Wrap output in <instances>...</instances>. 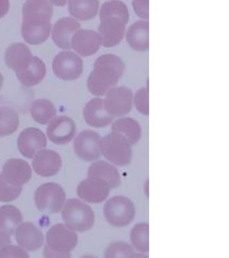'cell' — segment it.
I'll use <instances>...</instances> for the list:
<instances>
[{
	"instance_id": "1",
	"label": "cell",
	"mask_w": 229,
	"mask_h": 258,
	"mask_svg": "<svg viewBox=\"0 0 229 258\" xmlns=\"http://www.w3.org/2000/svg\"><path fill=\"white\" fill-rule=\"evenodd\" d=\"M53 8L49 0H27L23 8L22 35L30 44L43 43L49 37Z\"/></svg>"
},
{
	"instance_id": "2",
	"label": "cell",
	"mask_w": 229,
	"mask_h": 258,
	"mask_svg": "<svg viewBox=\"0 0 229 258\" xmlns=\"http://www.w3.org/2000/svg\"><path fill=\"white\" fill-rule=\"evenodd\" d=\"M98 34L102 46L106 48L118 45L125 36L126 25L129 21V10L120 0H109L100 8Z\"/></svg>"
},
{
	"instance_id": "3",
	"label": "cell",
	"mask_w": 229,
	"mask_h": 258,
	"mask_svg": "<svg viewBox=\"0 0 229 258\" xmlns=\"http://www.w3.org/2000/svg\"><path fill=\"white\" fill-rule=\"evenodd\" d=\"M125 64L116 54H104L96 59L88 79V90L96 97L105 96L123 76Z\"/></svg>"
},
{
	"instance_id": "4",
	"label": "cell",
	"mask_w": 229,
	"mask_h": 258,
	"mask_svg": "<svg viewBox=\"0 0 229 258\" xmlns=\"http://www.w3.org/2000/svg\"><path fill=\"white\" fill-rule=\"evenodd\" d=\"M75 232L62 223L52 226L47 233L45 257H70L69 252L78 245Z\"/></svg>"
},
{
	"instance_id": "5",
	"label": "cell",
	"mask_w": 229,
	"mask_h": 258,
	"mask_svg": "<svg viewBox=\"0 0 229 258\" xmlns=\"http://www.w3.org/2000/svg\"><path fill=\"white\" fill-rule=\"evenodd\" d=\"M101 154L112 164L124 167L131 162L132 145L120 133L112 131L100 139Z\"/></svg>"
},
{
	"instance_id": "6",
	"label": "cell",
	"mask_w": 229,
	"mask_h": 258,
	"mask_svg": "<svg viewBox=\"0 0 229 258\" xmlns=\"http://www.w3.org/2000/svg\"><path fill=\"white\" fill-rule=\"evenodd\" d=\"M62 217L67 227L80 233L89 231L95 223V214L92 208L76 199L66 202Z\"/></svg>"
},
{
	"instance_id": "7",
	"label": "cell",
	"mask_w": 229,
	"mask_h": 258,
	"mask_svg": "<svg viewBox=\"0 0 229 258\" xmlns=\"http://www.w3.org/2000/svg\"><path fill=\"white\" fill-rule=\"evenodd\" d=\"M135 214L134 203L124 196L110 198L104 206V215L106 221L115 227H124L130 225Z\"/></svg>"
},
{
	"instance_id": "8",
	"label": "cell",
	"mask_w": 229,
	"mask_h": 258,
	"mask_svg": "<svg viewBox=\"0 0 229 258\" xmlns=\"http://www.w3.org/2000/svg\"><path fill=\"white\" fill-rule=\"evenodd\" d=\"M65 191L56 183H46L40 185L35 194V205L40 211L58 213L65 203Z\"/></svg>"
},
{
	"instance_id": "9",
	"label": "cell",
	"mask_w": 229,
	"mask_h": 258,
	"mask_svg": "<svg viewBox=\"0 0 229 258\" xmlns=\"http://www.w3.org/2000/svg\"><path fill=\"white\" fill-rule=\"evenodd\" d=\"M104 96V106L108 114L114 118L126 116L131 111L133 94L127 87H114Z\"/></svg>"
},
{
	"instance_id": "10",
	"label": "cell",
	"mask_w": 229,
	"mask_h": 258,
	"mask_svg": "<svg viewBox=\"0 0 229 258\" xmlns=\"http://www.w3.org/2000/svg\"><path fill=\"white\" fill-rule=\"evenodd\" d=\"M53 70L55 76L61 80H77L83 73V60L73 52H61L54 58Z\"/></svg>"
},
{
	"instance_id": "11",
	"label": "cell",
	"mask_w": 229,
	"mask_h": 258,
	"mask_svg": "<svg viewBox=\"0 0 229 258\" xmlns=\"http://www.w3.org/2000/svg\"><path fill=\"white\" fill-rule=\"evenodd\" d=\"M100 139L101 137L95 131H82L74 141V151L76 155L82 160L88 162L97 160L102 155Z\"/></svg>"
},
{
	"instance_id": "12",
	"label": "cell",
	"mask_w": 229,
	"mask_h": 258,
	"mask_svg": "<svg viewBox=\"0 0 229 258\" xmlns=\"http://www.w3.org/2000/svg\"><path fill=\"white\" fill-rule=\"evenodd\" d=\"M47 141L43 131L35 127H30L21 133L17 145L20 153L28 159L33 158L41 149L47 147Z\"/></svg>"
},
{
	"instance_id": "13",
	"label": "cell",
	"mask_w": 229,
	"mask_h": 258,
	"mask_svg": "<svg viewBox=\"0 0 229 258\" xmlns=\"http://www.w3.org/2000/svg\"><path fill=\"white\" fill-rule=\"evenodd\" d=\"M110 190V187L103 181L88 177L78 185L77 194L86 203L98 204L106 201Z\"/></svg>"
},
{
	"instance_id": "14",
	"label": "cell",
	"mask_w": 229,
	"mask_h": 258,
	"mask_svg": "<svg viewBox=\"0 0 229 258\" xmlns=\"http://www.w3.org/2000/svg\"><path fill=\"white\" fill-rule=\"evenodd\" d=\"M76 125L69 117L61 116L53 119L47 129L48 138L56 145H65L75 137Z\"/></svg>"
},
{
	"instance_id": "15",
	"label": "cell",
	"mask_w": 229,
	"mask_h": 258,
	"mask_svg": "<svg viewBox=\"0 0 229 258\" xmlns=\"http://www.w3.org/2000/svg\"><path fill=\"white\" fill-rule=\"evenodd\" d=\"M2 176L15 186L23 187L32 177L29 163L21 159H10L4 165Z\"/></svg>"
},
{
	"instance_id": "16",
	"label": "cell",
	"mask_w": 229,
	"mask_h": 258,
	"mask_svg": "<svg viewBox=\"0 0 229 258\" xmlns=\"http://www.w3.org/2000/svg\"><path fill=\"white\" fill-rule=\"evenodd\" d=\"M102 46L98 32L89 29H80L71 40V48L80 56L87 57L94 55Z\"/></svg>"
},
{
	"instance_id": "17",
	"label": "cell",
	"mask_w": 229,
	"mask_h": 258,
	"mask_svg": "<svg viewBox=\"0 0 229 258\" xmlns=\"http://www.w3.org/2000/svg\"><path fill=\"white\" fill-rule=\"evenodd\" d=\"M32 164L37 175L51 177L57 174L61 169V157L55 151L43 149L35 155Z\"/></svg>"
},
{
	"instance_id": "18",
	"label": "cell",
	"mask_w": 229,
	"mask_h": 258,
	"mask_svg": "<svg viewBox=\"0 0 229 258\" xmlns=\"http://www.w3.org/2000/svg\"><path fill=\"white\" fill-rule=\"evenodd\" d=\"M84 117L86 123L94 128H104L112 124L113 117L110 116L104 106L103 98L92 99L84 109Z\"/></svg>"
},
{
	"instance_id": "19",
	"label": "cell",
	"mask_w": 229,
	"mask_h": 258,
	"mask_svg": "<svg viewBox=\"0 0 229 258\" xmlns=\"http://www.w3.org/2000/svg\"><path fill=\"white\" fill-rule=\"evenodd\" d=\"M80 28V22L73 18H61L56 22L52 32L54 42L62 49H71L72 38Z\"/></svg>"
},
{
	"instance_id": "20",
	"label": "cell",
	"mask_w": 229,
	"mask_h": 258,
	"mask_svg": "<svg viewBox=\"0 0 229 258\" xmlns=\"http://www.w3.org/2000/svg\"><path fill=\"white\" fill-rule=\"evenodd\" d=\"M149 24L147 20H140L132 24L126 30V42L132 50L147 51L149 48Z\"/></svg>"
},
{
	"instance_id": "21",
	"label": "cell",
	"mask_w": 229,
	"mask_h": 258,
	"mask_svg": "<svg viewBox=\"0 0 229 258\" xmlns=\"http://www.w3.org/2000/svg\"><path fill=\"white\" fill-rule=\"evenodd\" d=\"M16 240L22 247L34 251L40 249L44 243L42 231L31 222H25L15 231Z\"/></svg>"
},
{
	"instance_id": "22",
	"label": "cell",
	"mask_w": 229,
	"mask_h": 258,
	"mask_svg": "<svg viewBox=\"0 0 229 258\" xmlns=\"http://www.w3.org/2000/svg\"><path fill=\"white\" fill-rule=\"evenodd\" d=\"M88 177L103 181L110 189L117 187L121 183L119 171L111 163L104 160L94 161L88 170Z\"/></svg>"
},
{
	"instance_id": "23",
	"label": "cell",
	"mask_w": 229,
	"mask_h": 258,
	"mask_svg": "<svg viewBox=\"0 0 229 258\" xmlns=\"http://www.w3.org/2000/svg\"><path fill=\"white\" fill-rule=\"evenodd\" d=\"M21 84L31 88L40 84L45 78L46 66L43 60L37 56H33L25 67L16 72Z\"/></svg>"
},
{
	"instance_id": "24",
	"label": "cell",
	"mask_w": 229,
	"mask_h": 258,
	"mask_svg": "<svg viewBox=\"0 0 229 258\" xmlns=\"http://www.w3.org/2000/svg\"><path fill=\"white\" fill-rule=\"evenodd\" d=\"M112 131L120 133L125 137L132 146L139 141L142 135V129L139 123L130 117H119L117 120L112 122Z\"/></svg>"
},
{
	"instance_id": "25",
	"label": "cell",
	"mask_w": 229,
	"mask_h": 258,
	"mask_svg": "<svg viewBox=\"0 0 229 258\" xmlns=\"http://www.w3.org/2000/svg\"><path fill=\"white\" fill-rule=\"evenodd\" d=\"M99 0H69V14L79 20H89L95 18L99 11Z\"/></svg>"
},
{
	"instance_id": "26",
	"label": "cell",
	"mask_w": 229,
	"mask_h": 258,
	"mask_svg": "<svg viewBox=\"0 0 229 258\" xmlns=\"http://www.w3.org/2000/svg\"><path fill=\"white\" fill-rule=\"evenodd\" d=\"M33 54L26 44L15 43L7 48L5 54V62L9 68L16 72L29 61Z\"/></svg>"
},
{
	"instance_id": "27",
	"label": "cell",
	"mask_w": 229,
	"mask_h": 258,
	"mask_svg": "<svg viewBox=\"0 0 229 258\" xmlns=\"http://www.w3.org/2000/svg\"><path fill=\"white\" fill-rule=\"evenodd\" d=\"M23 221V215L17 207L13 205L0 207V231L13 235Z\"/></svg>"
},
{
	"instance_id": "28",
	"label": "cell",
	"mask_w": 229,
	"mask_h": 258,
	"mask_svg": "<svg viewBox=\"0 0 229 258\" xmlns=\"http://www.w3.org/2000/svg\"><path fill=\"white\" fill-rule=\"evenodd\" d=\"M31 113L36 122L45 125L55 118L57 110L51 101L39 99L32 103Z\"/></svg>"
},
{
	"instance_id": "29",
	"label": "cell",
	"mask_w": 229,
	"mask_h": 258,
	"mask_svg": "<svg viewBox=\"0 0 229 258\" xmlns=\"http://www.w3.org/2000/svg\"><path fill=\"white\" fill-rule=\"evenodd\" d=\"M19 126V116L17 111L11 107H0V137L13 135Z\"/></svg>"
},
{
	"instance_id": "30",
	"label": "cell",
	"mask_w": 229,
	"mask_h": 258,
	"mask_svg": "<svg viewBox=\"0 0 229 258\" xmlns=\"http://www.w3.org/2000/svg\"><path fill=\"white\" fill-rule=\"evenodd\" d=\"M149 225L148 223L136 224L130 234L132 246L140 253H147L149 251Z\"/></svg>"
},
{
	"instance_id": "31",
	"label": "cell",
	"mask_w": 229,
	"mask_h": 258,
	"mask_svg": "<svg viewBox=\"0 0 229 258\" xmlns=\"http://www.w3.org/2000/svg\"><path fill=\"white\" fill-rule=\"evenodd\" d=\"M140 257L134 251L129 244L124 241H116L110 243L104 252V257Z\"/></svg>"
},
{
	"instance_id": "32",
	"label": "cell",
	"mask_w": 229,
	"mask_h": 258,
	"mask_svg": "<svg viewBox=\"0 0 229 258\" xmlns=\"http://www.w3.org/2000/svg\"><path fill=\"white\" fill-rule=\"evenodd\" d=\"M23 187L15 186L7 182L0 174V202L10 203L19 197Z\"/></svg>"
},
{
	"instance_id": "33",
	"label": "cell",
	"mask_w": 229,
	"mask_h": 258,
	"mask_svg": "<svg viewBox=\"0 0 229 258\" xmlns=\"http://www.w3.org/2000/svg\"><path fill=\"white\" fill-rule=\"evenodd\" d=\"M133 104L136 110L142 115L147 116L149 114L148 108V90L147 88H141L136 91L133 96Z\"/></svg>"
},
{
	"instance_id": "34",
	"label": "cell",
	"mask_w": 229,
	"mask_h": 258,
	"mask_svg": "<svg viewBox=\"0 0 229 258\" xmlns=\"http://www.w3.org/2000/svg\"><path fill=\"white\" fill-rule=\"evenodd\" d=\"M23 249L15 245H7L0 251V257H29Z\"/></svg>"
},
{
	"instance_id": "35",
	"label": "cell",
	"mask_w": 229,
	"mask_h": 258,
	"mask_svg": "<svg viewBox=\"0 0 229 258\" xmlns=\"http://www.w3.org/2000/svg\"><path fill=\"white\" fill-rule=\"evenodd\" d=\"M132 4L134 13L136 16L141 20H148L149 18L148 0H132Z\"/></svg>"
},
{
	"instance_id": "36",
	"label": "cell",
	"mask_w": 229,
	"mask_h": 258,
	"mask_svg": "<svg viewBox=\"0 0 229 258\" xmlns=\"http://www.w3.org/2000/svg\"><path fill=\"white\" fill-rule=\"evenodd\" d=\"M11 243V237L9 234L5 232L0 231V251L5 247L6 245Z\"/></svg>"
},
{
	"instance_id": "37",
	"label": "cell",
	"mask_w": 229,
	"mask_h": 258,
	"mask_svg": "<svg viewBox=\"0 0 229 258\" xmlns=\"http://www.w3.org/2000/svg\"><path fill=\"white\" fill-rule=\"evenodd\" d=\"M9 0H0V18H3L9 12Z\"/></svg>"
},
{
	"instance_id": "38",
	"label": "cell",
	"mask_w": 229,
	"mask_h": 258,
	"mask_svg": "<svg viewBox=\"0 0 229 258\" xmlns=\"http://www.w3.org/2000/svg\"><path fill=\"white\" fill-rule=\"evenodd\" d=\"M69 0H50V2L55 6H64L67 4Z\"/></svg>"
},
{
	"instance_id": "39",
	"label": "cell",
	"mask_w": 229,
	"mask_h": 258,
	"mask_svg": "<svg viewBox=\"0 0 229 258\" xmlns=\"http://www.w3.org/2000/svg\"><path fill=\"white\" fill-rule=\"evenodd\" d=\"M4 82V78L3 77V75L0 73V90H1L2 88H3Z\"/></svg>"
}]
</instances>
